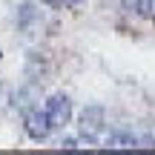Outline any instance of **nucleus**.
<instances>
[{
  "mask_svg": "<svg viewBox=\"0 0 155 155\" xmlns=\"http://www.w3.org/2000/svg\"><path fill=\"white\" fill-rule=\"evenodd\" d=\"M124 9L135 12L141 17H152L155 15V0H124Z\"/></svg>",
  "mask_w": 155,
  "mask_h": 155,
  "instance_id": "39448f33",
  "label": "nucleus"
},
{
  "mask_svg": "<svg viewBox=\"0 0 155 155\" xmlns=\"http://www.w3.org/2000/svg\"><path fill=\"white\" fill-rule=\"evenodd\" d=\"M23 121H26V132H29V138H32V141H46V138H49L52 124H49V118H46L43 109H29V112H23Z\"/></svg>",
  "mask_w": 155,
  "mask_h": 155,
  "instance_id": "7ed1b4c3",
  "label": "nucleus"
},
{
  "mask_svg": "<svg viewBox=\"0 0 155 155\" xmlns=\"http://www.w3.org/2000/svg\"><path fill=\"white\" fill-rule=\"evenodd\" d=\"M61 147H66V150H75V147H78V138H63V141H61Z\"/></svg>",
  "mask_w": 155,
  "mask_h": 155,
  "instance_id": "423d86ee",
  "label": "nucleus"
},
{
  "mask_svg": "<svg viewBox=\"0 0 155 155\" xmlns=\"http://www.w3.org/2000/svg\"><path fill=\"white\" fill-rule=\"evenodd\" d=\"M43 112H46V118H49L52 129H63L69 124V118H72V101H69V95L55 92L49 101H46Z\"/></svg>",
  "mask_w": 155,
  "mask_h": 155,
  "instance_id": "f03ea898",
  "label": "nucleus"
},
{
  "mask_svg": "<svg viewBox=\"0 0 155 155\" xmlns=\"http://www.w3.org/2000/svg\"><path fill=\"white\" fill-rule=\"evenodd\" d=\"M141 138L132 132H112L109 138H106V147H115V150H124V147H138Z\"/></svg>",
  "mask_w": 155,
  "mask_h": 155,
  "instance_id": "20e7f679",
  "label": "nucleus"
},
{
  "mask_svg": "<svg viewBox=\"0 0 155 155\" xmlns=\"http://www.w3.org/2000/svg\"><path fill=\"white\" fill-rule=\"evenodd\" d=\"M63 3H69V6H78V3H83V0H63Z\"/></svg>",
  "mask_w": 155,
  "mask_h": 155,
  "instance_id": "0eeeda50",
  "label": "nucleus"
},
{
  "mask_svg": "<svg viewBox=\"0 0 155 155\" xmlns=\"http://www.w3.org/2000/svg\"><path fill=\"white\" fill-rule=\"evenodd\" d=\"M104 127H106L104 106H86L78 118V138H83L86 144H98V138L104 135Z\"/></svg>",
  "mask_w": 155,
  "mask_h": 155,
  "instance_id": "f257e3e1",
  "label": "nucleus"
}]
</instances>
